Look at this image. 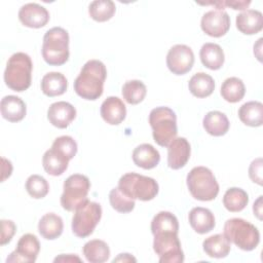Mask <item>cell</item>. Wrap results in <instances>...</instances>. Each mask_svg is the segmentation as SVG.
I'll return each instance as SVG.
<instances>
[{
	"instance_id": "1",
	"label": "cell",
	"mask_w": 263,
	"mask_h": 263,
	"mask_svg": "<svg viewBox=\"0 0 263 263\" xmlns=\"http://www.w3.org/2000/svg\"><path fill=\"white\" fill-rule=\"evenodd\" d=\"M106 77L107 69L104 63L99 60H89L76 77L74 90L80 98L95 101L103 95Z\"/></svg>"
},
{
	"instance_id": "2",
	"label": "cell",
	"mask_w": 263,
	"mask_h": 263,
	"mask_svg": "<svg viewBox=\"0 0 263 263\" xmlns=\"http://www.w3.org/2000/svg\"><path fill=\"white\" fill-rule=\"evenodd\" d=\"M33 63L29 54L15 52L7 61L4 71L5 84L14 91L28 89L32 81Z\"/></svg>"
},
{
	"instance_id": "3",
	"label": "cell",
	"mask_w": 263,
	"mask_h": 263,
	"mask_svg": "<svg viewBox=\"0 0 263 263\" xmlns=\"http://www.w3.org/2000/svg\"><path fill=\"white\" fill-rule=\"evenodd\" d=\"M43 60L50 66L64 65L70 55L69 34L61 27H53L46 31L42 43Z\"/></svg>"
},
{
	"instance_id": "4",
	"label": "cell",
	"mask_w": 263,
	"mask_h": 263,
	"mask_svg": "<svg viewBox=\"0 0 263 263\" xmlns=\"http://www.w3.org/2000/svg\"><path fill=\"white\" fill-rule=\"evenodd\" d=\"M149 123L156 144L167 147L177 137V116L168 107H156L149 114Z\"/></svg>"
},
{
	"instance_id": "5",
	"label": "cell",
	"mask_w": 263,
	"mask_h": 263,
	"mask_svg": "<svg viewBox=\"0 0 263 263\" xmlns=\"http://www.w3.org/2000/svg\"><path fill=\"white\" fill-rule=\"evenodd\" d=\"M223 234L242 251H253L260 242L258 228L241 218L228 219L224 224Z\"/></svg>"
},
{
	"instance_id": "6",
	"label": "cell",
	"mask_w": 263,
	"mask_h": 263,
	"mask_svg": "<svg viewBox=\"0 0 263 263\" xmlns=\"http://www.w3.org/2000/svg\"><path fill=\"white\" fill-rule=\"evenodd\" d=\"M187 187L191 195L201 201H210L217 197L219 184L213 172L205 166H195L187 175Z\"/></svg>"
},
{
	"instance_id": "7",
	"label": "cell",
	"mask_w": 263,
	"mask_h": 263,
	"mask_svg": "<svg viewBox=\"0 0 263 263\" xmlns=\"http://www.w3.org/2000/svg\"><path fill=\"white\" fill-rule=\"evenodd\" d=\"M117 187L127 197L142 201L152 200L159 190L158 184L153 178L137 173H127L121 176Z\"/></svg>"
},
{
	"instance_id": "8",
	"label": "cell",
	"mask_w": 263,
	"mask_h": 263,
	"mask_svg": "<svg viewBox=\"0 0 263 263\" xmlns=\"http://www.w3.org/2000/svg\"><path fill=\"white\" fill-rule=\"evenodd\" d=\"M102 218V206L86 199L75 211L72 218V231L80 238L89 236Z\"/></svg>"
},
{
	"instance_id": "9",
	"label": "cell",
	"mask_w": 263,
	"mask_h": 263,
	"mask_svg": "<svg viewBox=\"0 0 263 263\" xmlns=\"http://www.w3.org/2000/svg\"><path fill=\"white\" fill-rule=\"evenodd\" d=\"M90 188L89 179L81 174H73L64 182L61 205L68 212H74L87 199Z\"/></svg>"
},
{
	"instance_id": "10",
	"label": "cell",
	"mask_w": 263,
	"mask_h": 263,
	"mask_svg": "<svg viewBox=\"0 0 263 263\" xmlns=\"http://www.w3.org/2000/svg\"><path fill=\"white\" fill-rule=\"evenodd\" d=\"M153 236V250L160 263H181L184 261L178 232L162 231L154 233Z\"/></svg>"
},
{
	"instance_id": "11",
	"label": "cell",
	"mask_w": 263,
	"mask_h": 263,
	"mask_svg": "<svg viewBox=\"0 0 263 263\" xmlns=\"http://www.w3.org/2000/svg\"><path fill=\"white\" fill-rule=\"evenodd\" d=\"M194 64V53L185 44H176L170 48L166 55V66L175 75L188 73Z\"/></svg>"
},
{
	"instance_id": "12",
	"label": "cell",
	"mask_w": 263,
	"mask_h": 263,
	"mask_svg": "<svg viewBox=\"0 0 263 263\" xmlns=\"http://www.w3.org/2000/svg\"><path fill=\"white\" fill-rule=\"evenodd\" d=\"M201 30L211 37L224 36L230 28V16L224 10L213 9L205 12L200 22Z\"/></svg>"
},
{
	"instance_id": "13",
	"label": "cell",
	"mask_w": 263,
	"mask_h": 263,
	"mask_svg": "<svg viewBox=\"0 0 263 263\" xmlns=\"http://www.w3.org/2000/svg\"><path fill=\"white\" fill-rule=\"evenodd\" d=\"M40 251V242L36 235L27 233L24 234L17 241L16 249L10 253L6 262H27L33 263L36 261Z\"/></svg>"
},
{
	"instance_id": "14",
	"label": "cell",
	"mask_w": 263,
	"mask_h": 263,
	"mask_svg": "<svg viewBox=\"0 0 263 263\" xmlns=\"http://www.w3.org/2000/svg\"><path fill=\"white\" fill-rule=\"evenodd\" d=\"M20 22L28 28L39 29L44 27L49 21L47 9L37 3H27L18 10Z\"/></svg>"
},
{
	"instance_id": "15",
	"label": "cell",
	"mask_w": 263,
	"mask_h": 263,
	"mask_svg": "<svg viewBox=\"0 0 263 263\" xmlns=\"http://www.w3.org/2000/svg\"><path fill=\"white\" fill-rule=\"evenodd\" d=\"M76 117L75 107L65 101L52 103L47 110L49 122L58 128H66Z\"/></svg>"
},
{
	"instance_id": "16",
	"label": "cell",
	"mask_w": 263,
	"mask_h": 263,
	"mask_svg": "<svg viewBox=\"0 0 263 263\" xmlns=\"http://www.w3.org/2000/svg\"><path fill=\"white\" fill-rule=\"evenodd\" d=\"M191 148L186 138H175L167 146V164L173 170L186 165L190 158Z\"/></svg>"
},
{
	"instance_id": "17",
	"label": "cell",
	"mask_w": 263,
	"mask_h": 263,
	"mask_svg": "<svg viewBox=\"0 0 263 263\" xmlns=\"http://www.w3.org/2000/svg\"><path fill=\"white\" fill-rule=\"evenodd\" d=\"M102 118L111 125L120 124L126 116V107L118 97H108L101 105Z\"/></svg>"
},
{
	"instance_id": "18",
	"label": "cell",
	"mask_w": 263,
	"mask_h": 263,
	"mask_svg": "<svg viewBox=\"0 0 263 263\" xmlns=\"http://www.w3.org/2000/svg\"><path fill=\"white\" fill-rule=\"evenodd\" d=\"M236 28L246 35L259 33L263 28L262 12L256 9H247L236 15Z\"/></svg>"
},
{
	"instance_id": "19",
	"label": "cell",
	"mask_w": 263,
	"mask_h": 263,
	"mask_svg": "<svg viewBox=\"0 0 263 263\" xmlns=\"http://www.w3.org/2000/svg\"><path fill=\"white\" fill-rule=\"evenodd\" d=\"M1 115L9 122H18L26 116L27 107L25 102L16 96H5L0 103Z\"/></svg>"
},
{
	"instance_id": "20",
	"label": "cell",
	"mask_w": 263,
	"mask_h": 263,
	"mask_svg": "<svg viewBox=\"0 0 263 263\" xmlns=\"http://www.w3.org/2000/svg\"><path fill=\"white\" fill-rule=\"evenodd\" d=\"M188 220L192 229L199 234L212 231L216 224L214 214L209 209L201 206L193 208L188 214Z\"/></svg>"
},
{
	"instance_id": "21",
	"label": "cell",
	"mask_w": 263,
	"mask_h": 263,
	"mask_svg": "<svg viewBox=\"0 0 263 263\" xmlns=\"http://www.w3.org/2000/svg\"><path fill=\"white\" fill-rule=\"evenodd\" d=\"M134 163L144 170L154 168L160 161L159 152L151 144H141L133 151Z\"/></svg>"
},
{
	"instance_id": "22",
	"label": "cell",
	"mask_w": 263,
	"mask_h": 263,
	"mask_svg": "<svg viewBox=\"0 0 263 263\" xmlns=\"http://www.w3.org/2000/svg\"><path fill=\"white\" fill-rule=\"evenodd\" d=\"M69 158L60 151L50 148L45 151L42 157V165L44 171L51 176H61L68 168Z\"/></svg>"
},
{
	"instance_id": "23",
	"label": "cell",
	"mask_w": 263,
	"mask_h": 263,
	"mask_svg": "<svg viewBox=\"0 0 263 263\" xmlns=\"http://www.w3.org/2000/svg\"><path fill=\"white\" fill-rule=\"evenodd\" d=\"M63 219L54 213L45 214L41 217L38 223V231L40 235L48 240L58 238L63 233Z\"/></svg>"
},
{
	"instance_id": "24",
	"label": "cell",
	"mask_w": 263,
	"mask_h": 263,
	"mask_svg": "<svg viewBox=\"0 0 263 263\" xmlns=\"http://www.w3.org/2000/svg\"><path fill=\"white\" fill-rule=\"evenodd\" d=\"M202 125L209 135L221 137L228 132L230 123L224 113L220 111H210L204 115Z\"/></svg>"
},
{
	"instance_id": "25",
	"label": "cell",
	"mask_w": 263,
	"mask_h": 263,
	"mask_svg": "<svg viewBox=\"0 0 263 263\" xmlns=\"http://www.w3.org/2000/svg\"><path fill=\"white\" fill-rule=\"evenodd\" d=\"M202 65L210 70H219L225 61L224 51L219 44L208 42L204 43L199 51Z\"/></svg>"
},
{
	"instance_id": "26",
	"label": "cell",
	"mask_w": 263,
	"mask_h": 263,
	"mask_svg": "<svg viewBox=\"0 0 263 263\" xmlns=\"http://www.w3.org/2000/svg\"><path fill=\"white\" fill-rule=\"evenodd\" d=\"M238 117L248 126H261L263 123V104L258 101L245 103L238 110Z\"/></svg>"
},
{
	"instance_id": "27",
	"label": "cell",
	"mask_w": 263,
	"mask_h": 263,
	"mask_svg": "<svg viewBox=\"0 0 263 263\" xmlns=\"http://www.w3.org/2000/svg\"><path fill=\"white\" fill-rule=\"evenodd\" d=\"M67 78L60 72H49L41 80V90L47 97L61 96L67 90Z\"/></svg>"
},
{
	"instance_id": "28",
	"label": "cell",
	"mask_w": 263,
	"mask_h": 263,
	"mask_svg": "<svg viewBox=\"0 0 263 263\" xmlns=\"http://www.w3.org/2000/svg\"><path fill=\"white\" fill-rule=\"evenodd\" d=\"M202 248L209 257L220 259L229 254L231 245L224 234L218 233L205 238L202 242Z\"/></svg>"
},
{
	"instance_id": "29",
	"label": "cell",
	"mask_w": 263,
	"mask_h": 263,
	"mask_svg": "<svg viewBox=\"0 0 263 263\" xmlns=\"http://www.w3.org/2000/svg\"><path fill=\"white\" fill-rule=\"evenodd\" d=\"M190 92L196 98H206L211 96L215 89V81L212 76L206 73L198 72L194 74L188 83Z\"/></svg>"
},
{
	"instance_id": "30",
	"label": "cell",
	"mask_w": 263,
	"mask_h": 263,
	"mask_svg": "<svg viewBox=\"0 0 263 263\" xmlns=\"http://www.w3.org/2000/svg\"><path fill=\"white\" fill-rule=\"evenodd\" d=\"M85 259L90 263H103L110 257V249L107 242L101 239L87 241L82 249Z\"/></svg>"
},
{
	"instance_id": "31",
	"label": "cell",
	"mask_w": 263,
	"mask_h": 263,
	"mask_svg": "<svg viewBox=\"0 0 263 263\" xmlns=\"http://www.w3.org/2000/svg\"><path fill=\"white\" fill-rule=\"evenodd\" d=\"M249 202L248 193L237 187H231L226 190L223 196V204L226 210L232 213L242 211Z\"/></svg>"
},
{
	"instance_id": "32",
	"label": "cell",
	"mask_w": 263,
	"mask_h": 263,
	"mask_svg": "<svg viewBox=\"0 0 263 263\" xmlns=\"http://www.w3.org/2000/svg\"><path fill=\"white\" fill-rule=\"evenodd\" d=\"M246 93V87L241 79L229 77L221 85V96L229 103H237L242 100Z\"/></svg>"
},
{
	"instance_id": "33",
	"label": "cell",
	"mask_w": 263,
	"mask_h": 263,
	"mask_svg": "<svg viewBox=\"0 0 263 263\" xmlns=\"http://www.w3.org/2000/svg\"><path fill=\"white\" fill-rule=\"evenodd\" d=\"M162 231L179 232V222L177 217L166 211L157 213L151 221V232L152 234Z\"/></svg>"
},
{
	"instance_id": "34",
	"label": "cell",
	"mask_w": 263,
	"mask_h": 263,
	"mask_svg": "<svg viewBox=\"0 0 263 263\" xmlns=\"http://www.w3.org/2000/svg\"><path fill=\"white\" fill-rule=\"evenodd\" d=\"M116 11L115 3L111 0H96L88 6L89 16L97 22H107Z\"/></svg>"
},
{
	"instance_id": "35",
	"label": "cell",
	"mask_w": 263,
	"mask_h": 263,
	"mask_svg": "<svg viewBox=\"0 0 263 263\" xmlns=\"http://www.w3.org/2000/svg\"><path fill=\"white\" fill-rule=\"evenodd\" d=\"M121 92L126 103L137 105L145 99L147 88L146 85L140 80H128L123 84Z\"/></svg>"
},
{
	"instance_id": "36",
	"label": "cell",
	"mask_w": 263,
	"mask_h": 263,
	"mask_svg": "<svg viewBox=\"0 0 263 263\" xmlns=\"http://www.w3.org/2000/svg\"><path fill=\"white\" fill-rule=\"evenodd\" d=\"M26 190L33 198L40 199L47 195L49 185L45 178L40 175H31L26 181Z\"/></svg>"
},
{
	"instance_id": "37",
	"label": "cell",
	"mask_w": 263,
	"mask_h": 263,
	"mask_svg": "<svg viewBox=\"0 0 263 263\" xmlns=\"http://www.w3.org/2000/svg\"><path fill=\"white\" fill-rule=\"evenodd\" d=\"M109 201L111 206L119 213H129L135 209V199L123 194L118 187L113 188L109 193Z\"/></svg>"
},
{
	"instance_id": "38",
	"label": "cell",
	"mask_w": 263,
	"mask_h": 263,
	"mask_svg": "<svg viewBox=\"0 0 263 263\" xmlns=\"http://www.w3.org/2000/svg\"><path fill=\"white\" fill-rule=\"evenodd\" d=\"M51 148L60 151L64 155H66L70 160L77 153V143L70 136H61L54 139Z\"/></svg>"
},
{
	"instance_id": "39",
	"label": "cell",
	"mask_w": 263,
	"mask_h": 263,
	"mask_svg": "<svg viewBox=\"0 0 263 263\" xmlns=\"http://www.w3.org/2000/svg\"><path fill=\"white\" fill-rule=\"evenodd\" d=\"M16 230V226L11 220H1V239L0 245L4 246L8 243L13 237Z\"/></svg>"
},
{
	"instance_id": "40",
	"label": "cell",
	"mask_w": 263,
	"mask_h": 263,
	"mask_svg": "<svg viewBox=\"0 0 263 263\" xmlns=\"http://www.w3.org/2000/svg\"><path fill=\"white\" fill-rule=\"evenodd\" d=\"M262 158L259 157L254 159L249 166L250 179L260 186L262 185Z\"/></svg>"
},
{
	"instance_id": "41",
	"label": "cell",
	"mask_w": 263,
	"mask_h": 263,
	"mask_svg": "<svg viewBox=\"0 0 263 263\" xmlns=\"http://www.w3.org/2000/svg\"><path fill=\"white\" fill-rule=\"evenodd\" d=\"M223 2H224V7L228 6L235 10H243L251 4V1H243V0H239V1L230 0V1H223Z\"/></svg>"
},
{
	"instance_id": "42",
	"label": "cell",
	"mask_w": 263,
	"mask_h": 263,
	"mask_svg": "<svg viewBox=\"0 0 263 263\" xmlns=\"http://www.w3.org/2000/svg\"><path fill=\"white\" fill-rule=\"evenodd\" d=\"M2 161V177H1V182H4L6 178L10 177L11 173H12V164L9 160H7L6 158L2 157L1 158Z\"/></svg>"
},
{
	"instance_id": "43",
	"label": "cell",
	"mask_w": 263,
	"mask_h": 263,
	"mask_svg": "<svg viewBox=\"0 0 263 263\" xmlns=\"http://www.w3.org/2000/svg\"><path fill=\"white\" fill-rule=\"evenodd\" d=\"M54 262H81V259L77 256H74L72 254H68V255H65V254H62L60 255L59 257L54 258L53 260Z\"/></svg>"
},
{
	"instance_id": "44",
	"label": "cell",
	"mask_w": 263,
	"mask_h": 263,
	"mask_svg": "<svg viewBox=\"0 0 263 263\" xmlns=\"http://www.w3.org/2000/svg\"><path fill=\"white\" fill-rule=\"evenodd\" d=\"M253 211H254V215H256V217L259 220H262V195H260L258 199L254 202Z\"/></svg>"
},
{
	"instance_id": "45",
	"label": "cell",
	"mask_w": 263,
	"mask_h": 263,
	"mask_svg": "<svg viewBox=\"0 0 263 263\" xmlns=\"http://www.w3.org/2000/svg\"><path fill=\"white\" fill-rule=\"evenodd\" d=\"M115 262H137V259L130 254L124 253V254H119L117 258H114L113 263Z\"/></svg>"
}]
</instances>
